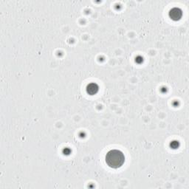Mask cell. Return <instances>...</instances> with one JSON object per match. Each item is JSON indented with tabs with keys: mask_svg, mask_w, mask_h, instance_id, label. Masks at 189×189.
Returning <instances> with one entry per match:
<instances>
[{
	"mask_svg": "<svg viewBox=\"0 0 189 189\" xmlns=\"http://www.w3.org/2000/svg\"><path fill=\"white\" fill-rule=\"evenodd\" d=\"M169 16L173 20H179L182 16V11L179 8H174L170 11Z\"/></svg>",
	"mask_w": 189,
	"mask_h": 189,
	"instance_id": "7a4b0ae2",
	"label": "cell"
},
{
	"mask_svg": "<svg viewBox=\"0 0 189 189\" xmlns=\"http://www.w3.org/2000/svg\"><path fill=\"white\" fill-rule=\"evenodd\" d=\"M106 163L110 168H118L123 166L125 162V156L120 150L112 149L106 154Z\"/></svg>",
	"mask_w": 189,
	"mask_h": 189,
	"instance_id": "6da1fadb",
	"label": "cell"
},
{
	"mask_svg": "<svg viewBox=\"0 0 189 189\" xmlns=\"http://www.w3.org/2000/svg\"><path fill=\"white\" fill-rule=\"evenodd\" d=\"M98 86L97 85V84L92 83V84H89V85L87 86V93L91 94V95L96 94L98 92Z\"/></svg>",
	"mask_w": 189,
	"mask_h": 189,
	"instance_id": "3957f363",
	"label": "cell"
}]
</instances>
